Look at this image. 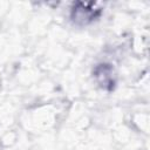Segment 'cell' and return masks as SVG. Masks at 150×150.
I'll use <instances>...</instances> for the list:
<instances>
[{"instance_id": "1", "label": "cell", "mask_w": 150, "mask_h": 150, "mask_svg": "<svg viewBox=\"0 0 150 150\" xmlns=\"http://www.w3.org/2000/svg\"><path fill=\"white\" fill-rule=\"evenodd\" d=\"M103 12L97 2H74L70 8V20L76 26H88L96 21Z\"/></svg>"}, {"instance_id": "2", "label": "cell", "mask_w": 150, "mask_h": 150, "mask_svg": "<svg viewBox=\"0 0 150 150\" xmlns=\"http://www.w3.org/2000/svg\"><path fill=\"white\" fill-rule=\"evenodd\" d=\"M93 76L100 88L107 91L114 90L116 86V75L114 68L109 63H98L93 69Z\"/></svg>"}]
</instances>
